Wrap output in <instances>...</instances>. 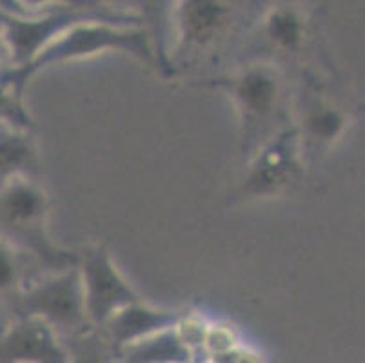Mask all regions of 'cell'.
<instances>
[{
    "instance_id": "obj_1",
    "label": "cell",
    "mask_w": 365,
    "mask_h": 363,
    "mask_svg": "<svg viewBox=\"0 0 365 363\" xmlns=\"http://www.w3.org/2000/svg\"><path fill=\"white\" fill-rule=\"evenodd\" d=\"M84 22H106L122 28H142V19L128 11H117L101 4L71 2L35 11L0 9V35L9 53V68L28 66L42 49L48 48L73 26Z\"/></svg>"
},
{
    "instance_id": "obj_2",
    "label": "cell",
    "mask_w": 365,
    "mask_h": 363,
    "mask_svg": "<svg viewBox=\"0 0 365 363\" xmlns=\"http://www.w3.org/2000/svg\"><path fill=\"white\" fill-rule=\"evenodd\" d=\"M48 195L29 176H16L0 185V236L13 251L29 252L48 269L64 271L78 265V252L56 247L49 240Z\"/></svg>"
},
{
    "instance_id": "obj_3",
    "label": "cell",
    "mask_w": 365,
    "mask_h": 363,
    "mask_svg": "<svg viewBox=\"0 0 365 363\" xmlns=\"http://www.w3.org/2000/svg\"><path fill=\"white\" fill-rule=\"evenodd\" d=\"M104 51H124L142 62L157 66L158 60L151 48L149 33L144 28H122L106 22H84L73 26L55 42L42 49L28 66L4 68L0 71V84L8 86L19 95L24 93L28 80L41 69L62 64L68 60L86 58Z\"/></svg>"
},
{
    "instance_id": "obj_4",
    "label": "cell",
    "mask_w": 365,
    "mask_h": 363,
    "mask_svg": "<svg viewBox=\"0 0 365 363\" xmlns=\"http://www.w3.org/2000/svg\"><path fill=\"white\" fill-rule=\"evenodd\" d=\"M15 316H33L51 325L61 339L91 329L84 305V289L78 265L48 272L38 282L13 295Z\"/></svg>"
},
{
    "instance_id": "obj_5",
    "label": "cell",
    "mask_w": 365,
    "mask_h": 363,
    "mask_svg": "<svg viewBox=\"0 0 365 363\" xmlns=\"http://www.w3.org/2000/svg\"><path fill=\"white\" fill-rule=\"evenodd\" d=\"M78 256L86 315L91 327H101L118 309L140 300L117 265L113 264L104 245L86 249L84 252H78Z\"/></svg>"
},
{
    "instance_id": "obj_6",
    "label": "cell",
    "mask_w": 365,
    "mask_h": 363,
    "mask_svg": "<svg viewBox=\"0 0 365 363\" xmlns=\"http://www.w3.org/2000/svg\"><path fill=\"white\" fill-rule=\"evenodd\" d=\"M68 349L44 319L16 316L0 336V363H68Z\"/></svg>"
},
{
    "instance_id": "obj_7",
    "label": "cell",
    "mask_w": 365,
    "mask_h": 363,
    "mask_svg": "<svg viewBox=\"0 0 365 363\" xmlns=\"http://www.w3.org/2000/svg\"><path fill=\"white\" fill-rule=\"evenodd\" d=\"M182 315L169 311H158L155 307L142 304V300L118 309L101 325V332L108 338L109 344L118 351L128 345L137 344L157 332L177 327Z\"/></svg>"
},
{
    "instance_id": "obj_8",
    "label": "cell",
    "mask_w": 365,
    "mask_h": 363,
    "mask_svg": "<svg viewBox=\"0 0 365 363\" xmlns=\"http://www.w3.org/2000/svg\"><path fill=\"white\" fill-rule=\"evenodd\" d=\"M298 173L297 133L285 131L257 158L247 176V188L257 195L277 193Z\"/></svg>"
},
{
    "instance_id": "obj_9",
    "label": "cell",
    "mask_w": 365,
    "mask_h": 363,
    "mask_svg": "<svg viewBox=\"0 0 365 363\" xmlns=\"http://www.w3.org/2000/svg\"><path fill=\"white\" fill-rule=\"evenodd\" d=\"M238 106L249 122H260L274 109L278 98V78L265 66L251 68L233 82Z\"/></svg>"
},
{
    "instance_id": "obj_10",
    "label": "cell",
    "mask_w": 365,
    "mask_h": 363,
    "mask_svg": "<svg viewBox=\"0 0 365 363\" xmlns=\"http://www.w3.org/2000/svg\"><path fill=\"white\" fill-rule=\"evenodd\" d=\"M38 155L31 133L19 131L0 124V185L16 176H29L38 171Z\"/></svg>"
},
{
    "instance_id": "obj_11",
    "label": "cell",
    "mask_w": 365,
    "mask_h": 363,
    "mask_svg": "<svg viewBox=\"0 0 365 363\" xmlns=\"http://www.w3.org/2000/svg\"><path fill=\"white\" fill-rule=\"evenodd\" d=\"M193 358L173 327L118 351L117 363H191Z\"/></svg>"
},
{
    "instance_id": "obj_12",
    "label": "cell",
    "mask_w": 365,
    "mask_h": 363,
    "mask_svg": "<svg viewBox=\"0 0 365 363\" xmlns=\"http://www.w3.org/2000/svg\"><path fill=\"white\" fill-rule=\"evenodd\" d=\"M178 13L182 39L187 44L205 46L220 33L225 24L227 8L220 2H205V0H191L182 2Z\"/></svg>"
},
{
    "instance_id": "obj_13",
    "label": "cell",
    "mask_w": 365,
    "mask_h": 363,
    "mask_svg": "<svg viewBox=\"0 0 365 363\" xmlns=\"http://www.w3.org/2000/svg\"><path fill=\"white\" fill-rule=\"evenodd\" d=\"M68 349V363H117L118 352L108 342L101 329L88 331L62 339Z\"/></svg>"
},
{
    "instance_id": "obj_14",
    "label": "cell",
    "mask_w": 365,
    "mask_h": 363,
    "mask_svg": "<svg viewBox=\"0 0 365 363\" xmlns=\"http://www.w3.org/2000/svg\"><path fill=\"white\" fill-rule=\"evenodd\" d=\"M265 33L280 48L294 49L304 39V22L293 9L278 8L265 20Z\"/></svg>"
},
{
    "instance_id": "obj_15",
    "label": "cell",
    "mask_w": 365,
    "mask_h": 363,
    "mask_svg": "<svg viewBox=\"0 0 365 363\" xmlns=\"http://www.w3.org/2000/svg\"><path fill=\"white\" fill-rule=\"evenodd\" d=\"M0 124L26 133L35 129V122L26 109L22 95L2 84H0Z\"/></svg>"
},
{
    "instance_id": "obj_16",
    "label": "cell",
    "mask_w": 365,
    "mask_h": 363,
    "mask_svg": "<svg viewBox=\"0 0 365 363\" xmlns=\"http://www.w3.org/2000/svg\"><path fill=\"white\" fill-rule=\"evenodd\" d=\"M207 327L209 324L200 315H182L175 331H177L178 338L182 339V344L193 352V356H200L204 354V342L205 334H207Z\"/></svg>"
},
{
    "instance_id": "obj_17",
    "label": "cell",
    "mask_w": 365,
    "mask_h": 363,
    "mask_svg": "<svg viewBox=\"0 0 365 363\" xmlns=\"http://www.w3.org/2000/svg\"><path fill=\"white\" fill-rule=\"evenodd\" d=\"M21 289V267L11 245L0 236V296L15 295Z\"/></svg>"
},
{
    "instance_id": "obj_18",
    "label": "cell",
    "mask_w": 365,
    "mask_h": 363,
    "mask_svg": "<svg viewBox=\"0 0 365 363\" xmlns=\"http://www.w3.org/2000/svg\"><path fill=\"white\" fill-rule=\"evenodd\" d=\"M307 128L317 138L331 140L344 128V116L333 108H318L309 113Z\"/></svg>"
},
{
    "instance_id": "obj_19",
    "label": "cell",
    "mask_w": 365,
    "mask_h": 363,
    "mask_svg": "<svg viewBox=\"0 0 365 363\" xmlns=\"http://www.w3.org/2000/svg\"><path fill=\"white\" fill-rule=\"evenodd\" d=\"M235 349H240V342H238V336L233 327L209 324L204 342V356L220 354V352L235 351Z\"/></svg>"
},
{
    "instance_id": "obj_20",
    "label": "cell",
    "mask_w": 365,
    "mask_h": 363,
    "mask_svg": "<svg viewBox=\"0 0 365 363\" xmlns=\"http://www.w3.org/2000/svg\"><path fill=\"white\" fill-rule=\"evenodd\" d=\"M237 363H262V362H260V358L255 354V352H249V351H245L244 347H242L240 354H238Z\"/></svg>"
},
{
    "instance_id": "obj_21",
    "label": "cell",
    "mask_w": 365,
    "mask_h": 363,
    "mask_svg": "<svg viewBox=\"0 0 365 363\" xmlns=\"http://www.w3.org/2000/svg\"><path fill=\"white\" fill-rule=\"evenodd\" d=\"M9 58V53H8V48H6V42L4 39H2V35H0V64H4L6 60Z\"/></svg>"
},
{
    "instance_id": "obj_22",
    "label": "cell",
    "mask_w": 365,
    "mask_h": 363,
    "mask_svg": "<svg viewBox=\"0 0 365 363\" xmlns=\"http://www.w3.org/2000/svg\"><path fill=\"white\" fill-rule=\"evenodd\" d=\"M191 363H209L207 362V359H205V356H195V358H193V362H191Z\"/></svg>"
}]
</instances>
